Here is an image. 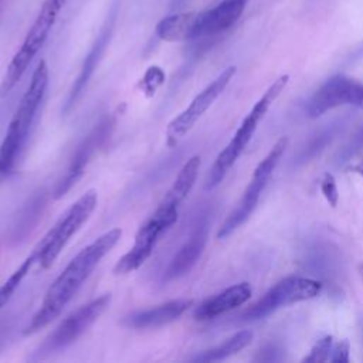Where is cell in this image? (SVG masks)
Returning a JSON list of instances; mask_svg holds the SVG:
<instances>
[{
	"label": "cell",
	"instance_id": "6da1fadb",
	"mask_svg": "<svg viewBox=\"0 0 363 363\" xmlns=\"http://www.w3.org/2000/svg\"><path fill=\"white\" fill-rule=\"evenodd\" d=\"M122 237L121 228H111L91 244L84 247L55 278L47 289L43 302L31 320L23 330L24 336L34 335L48 323H51L72 299L81 285L91 275L99 261L116 245Z\"/></svg>",
	"mask_w": 363,
	"mask_h": 363
},
{
	"label": "cell",
	"instance_id": "7a4b0ae2",
	"mask_svg": "<svg viewBox=\"0 0 363 363\" xmlns=\"http://www.w3.org/2000/svg\"><path fill=\"white\" fill-rule=\"evenodd\" d=\"M48 86V67L44 60L35 67L30 84L20 99V104L9 123L4 139L0 145V179L7 177L28 138L37 109Z\"/></svg>",
	"mask_w": 363,
	"mask_h": 363
},
{
	"label": "cell",
	"instance_id": "3957f363",
	"mask_svg": "<svg viewBox=\"0 0 363 363\" xmlns=\"http://www.w3.org/2000/svg\"><path fill=\"white\" fill-rule=\"evenodd\" d=\"M288 82H289L288 74L279 75L265 89V92L259 96V99L252 105V108L250 109L247 116L242 119L241 125L235 130L231 140L216 157L204 183L206 190H213L223 182L225 174L235 164V162L238 160V157L241 156V153L252 139L259 122L264 119L265 113L268 112L271 105L275 102V99L281 95V92L285 89Z\"/></svg>",
	"mask_w": 363,
	"mask_h": 363
},
{
	"label": "cell",
	"instance_id": "277c9868",
	"mask_svg": "<svg viewBox=\"0 0 363 363\" xmlns=\"http://www.w3.org/2000/svg\"><path fill=\"white\" fill-rule=\"evenodd\" d=\"M96 204L98 194L95 190H88L74 204H71V207L64 213V216H61V218L31 252L40 268L47 269L52 265L72 235L88 221L96 208Z\"/></svg>",
	"mask_w": 363,
	"mask_h": 363
},
{
	"label": "cell",
	"instance_id": "5b68a950",
	"mask_svg": "<svg viewBox=\"0 0 363 363\" xmlns=\"http://www.w3.org/2000/svg\"><path fill=\"white\" fill-rule=\"evenodd\" d=\"M67 0H44L38 14L31 24L28 33L26 34V38L18 48V51L11 58L6 74L0 84V96L7 95L14 85L21 79L26 69L40 51V48L44 45L60 11L62 10Z\"/></svg>",
	"mask_w": 363,
	"mask_h": 363
},
{
	"label": "cell",
	"instance_id": "8992f818",
	"mask_svg": "<svg viewBox=\"0 0 363 363\" xmlns=\"http://www.w3.org/2000/svg\"><path fill=\"white\" fill-rule=\"evenodd\" d=\"M286 147H288V138H285V136L279 138L274 143L271 150L267 153V156L257 164L241 199L238 200L234 210L227 216V218L224 220V223L221 224V227L217 233V237L220 240L231 235L237 228H240L251 217V214L254 213V210L259 201L262 191L265 190V187H267L272 173L275 172L279 160L282 159Z\"/></svg>",
	"mask_w": 363,
	"mask_h": 363
},
{
	"label": "cell",
	"instance_id": "52a82bcc",
	"mask_svg": "<svg viewBox=\"0 0 363 363\" xmlns=\"http://www.w3.org/2000/svg\"><path fill=\"white\" fill-rule=\"evenodd\" d=\"M322 291L320 281L309 277L291 275L282 278L272 285L255 303H252L244 313L245 320H259L275 311L316 298Z\"/></svg>",
	"mask_w": 363,
	"mask_h": 363
},
{
	"label": "cell",
	"instance_id": "ba28073f",
	"mask_svg": "<svg viewBox=\"0 0 363 363\" xmlns=\"http://www.w3.org/2000/svg\"><path fill=\"white\" fill-rule=\"evenodd\" d=\"M179 211L162 206L139 227L132 248L119 258L113 267L115 274H128L136 271L150 257L159 238L177 221Z\"/></svg>",
	"mask_w": 363,
	"mask_h": 363
},
{
	"label": "cell",
	"instance_id": "9c48e42d",
	"mask_svg": "<svg viewBox=\"0 0 363 363\" xmlns=\"http://www.w3.org/2000/svg\"><path fill=\"white\" fill-rule=\"evenodd\" d=\"M339 106L363 109V84L360 81L345 74L332 75L308 99L305 112L315 119Z\"/></svg>",
	"mask_w": 363,
	"mask_h": 363
},
{
	"label": "cell",
	"instance_id": "30bf717a",
	"mask_svg": "<svg viewBox=\"0 0 363 363\" xmlns=\"http://www.w3.org/2000/svg\"><path fill=\"white\" fill-rule=\"evenodd\" d=\"M235 65L227 67L224 71L218 74L216 79H213L201 92H199L189 106L183 109L176 118H173L166 129V142L167 146H174L179 140L190 132V129L199 122V119L207 112V109L216 102V99L224 92L233 77L235 75Z\"/></svg>",
	"mask_w": 363,
	"mask_h": 363
},
{
	"label": "cell",
	"instance_id": "8fae6325",
	"mask_svg": "<svg viewBox=\"0 0 363 363\" xmlns=\"http://www.w3.org/2000/svg\"><path fill=\"white\" fill-rule=\"evenodd\" d=\"M122 4H123V0H111V4L106 11V16L104 18V23H102L94 43L91 44V47L84 58V62L81 65V69L72 84V88L69 91V95H68L65 106H64L65 112L69 111L75 105V102L79 99V96L82 95L84 89L86 88L92 74L95 72V68L98 67L99 61L102 60V57L111 43V38L113 35Z\"/></svg>",
	"mask_w": 363,
	"mask_h": 363
},
{
	"label": "cell",
	"instance_id": "7c38bea8",
	"mask_svg": "<svg viewBox=\"0 0 363 363\" xmlns=\"http://www.w3.org/2000/svg\"><path fill=\"white\" fill-rule=\"evenodd\" d=\"M111 295L104 294L67 316L43 343L45 352L64 349L75 342L109 306Z\"/></svg>",
	"mask_w": 363,
	"mask_h": 363
},
{
	"label": "cell",
	"instance_id": "4fadbf2b",
	"mask_svg": "<svg viewBox=\"0 0 363 363\" xmlns=\"http://www.w3.org/2000/svg\"><path fill=\"white\" fill-rule=\"evenodd\" d=\"M113 121L111 118H104L98 125L92 128V130L82 139V142L75 149L72 159L67 167L65 174L60 179L55 186L54 197L60 199L69 191V189L81 179L88 163L91 162L95 152L105 143L112 132Z\"/></svg>",
	"mask_w": 363,
	"mask_h": 363
},
{
	"label": "cell",
	"instance_id": "5bb4252c",
	"mask_svg": "<svg viewBox=\"0 0 363 363\" xmlns=\"http://www.w3.org/2000/svg\"><path fill=\"white\" fill-rule=\"evenodd\" d=\"M247 1L248 0H221L211 9L194 13L189 40L213 37L227 31L240 20Z\"/></svg>",
	"mask_w": 363,
	"mask_h": 363
},
{
	"label": "cell",
	"instance_id": "9a60e30c",
	"mask_svg": "<svg viewBox=\"0 0 363 363\" xmlns=\"http://www.w3.org/2000/svg\"><path fill=\"white\" fill-rule=\"evenodd\" d=\"M252 295V288L248 282L231 285L221 292L207 298L194 309V318L199 320L214 319L228 311H233L245 303Z\"/></svg>",
	"mask_w": 363,
	"mask_h": 363
},
{
	"label": "cell",
	"instance_id": "2e32d148",
	"mask_svg": "<svg viewBox=\"0 0 363 363\" xmlns=\"http://www.w3.org/2000/svg\"><path fill=\"white\" fill-rule=\"evenodd\" d=\"M191 305V299H173L149 309L136 311L128 315L123 323L133 329L159 328L179 319Z\"/></svg>",
	"mask_w": 363,
	"mask_h": 363
},
{
	"label": "cell",
	"instance_id": "e0dca14e",
	"mask_svg": "<svg viewBox=\"0 0 363 363\" xmlns=\"http://www.w3.org/2000/svg\"><path fill=\"white\" fill-rule=\"evenodd\" d=\"M207 242V224H201L194 230L189 240L179 248L164 271V279H174L186 275L201 257Z\"/></svg>",
	"mask_w": 363,
	"mask_h": 363
},
{
	"label": "cell",
	"instance_id": "ac0fdd59",
	"mask_svg": "<svg viewBox=\"0 0 363 363\" xmlns=\"http://www.w3.org/2000/svg\"><path fill=\"white\" fill-rule=\"evenodd\" d=\"M350 360V343L347 339H335L332 335H325L315 342L308 356L302 362L308 363H347Z\"/></svg>",
	"mask_w": 363,
	"mask_h": 363
},
{
	"label": "cell",
	"instance_id": "d6986e66",
	"mask_svg": "<svg viewBox=\"0 0 363 363\" xmlns=\"http://www.w3.org/2000/svg\"><path fill=\"white\" fill-rule=\"evenodd\" d=\"M193 11L191 13H176L163 17L156 24L155 33L156 35L169 43L174 41H186L190 38V28L193 21Z\"/></svg>",
	"mask_w": 363,
	"mask_h": 363
},
{
	"label": "cell",
	"instance_id": "ffe728a7",
	"mask_svg": "<svg viewBox=\"0 0 363 363\" xmlns=\"http://www.w3.org/2000/svg\"><path fill=\"white\" fill-rule=\"evenodd\" d=\"M252 340V332L251 330H240L237 333H234L233 336H230L228 339H225L224 342H221L220 345L207 349L204 352H201L200 354L194 356L193 360L194 362H218V360H224L230 356H234L237 353H240L242 349H245Z\"/></svg>",
	"mask_w": 363,
	"mask_h": 363
},
{
	"label": "cell",
	"instance_id": "44dd1931",
	"mask_svg": "<svg viewBox=\"0 0 363 363\" xmlns=\"http://www.w3.org/2000/svg\"><path fill=\"white\" fill-rule=\"evenodd\" d=\"M35 262L34 255L31 254L30 257H27L20 265L18 268L3 282V285L0 286V309L10 301V298L13 296V294L17 291V288L20 286L21 281L24 279V277L28 274L30 268L33 267V264Z\"/></svg>",
	"mask_w": 363,
	"mask_h": 363
},
{
	"label": "cell",
	"instance_id": "7402d4cb",
	"mask_svg": "<svg viewBox=\"0 0 363 363\" xmlns=\"http://www.w3.org/2000/svg\"><path fill=\"white\" fill-rule=\"evenodd\" d=\"M339 125L340 123H330L329 126L320 129L313 138H311L308 145L299 152V162L309 160V157H313L316 153H319V150H322L328 145V142H330V139L336 135V132L339 130Z\"/></svg>",
	"mask_w": 363,
	"mask_h": 363
},
{
	"label": "cell",
	"instance_id": "603a6c76",
	"mask_svg": "<svg viewBox=\"0 0 363 363\" xmlns=\"http://www.w3.org/2000/svg\"><path fill=\"white\" fill-rule=\"evenodd\" d=\"M363 147V128H360L356 135L343 146V149L339 152V163L343 162H350L352 159H354L356 155H359V152Z\"/></svg>",
	"mask_w": 363,
	"mask_h": 363
},
{
	"label": "cell",
	"instance_id": "cb8c5ba5",
	"mask_svg": "<svg viewBox=\"0 0 363 363\" xmlns=\"http://www.w3.org/2000/svg\"><path fill=\"white\" fill-rule=\"evenodd\" d=\"M320 191L323 194V197L326 199V201L332 206V207H336L337 201H339V191H337V184H336V180L333 177L332 173L326 172L323 176H322V180H320Z\"/></svg>",
	"mask_w": 363,
	"mask_h": 363
},
{
	"label": "cell",
	"instance_id": "d4e9b609",
	"mask_svg": "<svg viewBox=\"0 0 363 363\" xmlns=\"http://www.w3.org/2000/svg\"><path fill=\"white\" fill-rule=\"evenodd\" d=\"M350 170L357 172L359 174L363 176V159H359L354 164H352V166H350Z\"/></svg>",
	"mask_w": 363,
	"mask_h": 363
},
{
	"label": "cell",
	"instance_id": "484cf974",
	"mask_svg": "<svg viewBox=\"0 0 363 363\" xmlns=\"http://www.w3.org/2000/svg\"><path fill=\"white\" fill-rule=\"evenodd\" d=\"M357 269H359V275H360V278H362V281H363V262H360V264H359Z\"/></svg>",
	"mask_w": 363,
	"mask_h": 363
},
{
	"label": "cell",
	"instance_id": "4316f807",
	"mask_svg": "<svg viewBox=\"0 0 363 363\" xmlns=\"http://www.w3.org/2000/svg\"><path fill=\"white\" fill-rule=\"evenodd\" d=\"M0 3H1V0H0Z\"/></svg>",
	"mask_w": 363,
	"mask_h": 363
}]
</instances>
